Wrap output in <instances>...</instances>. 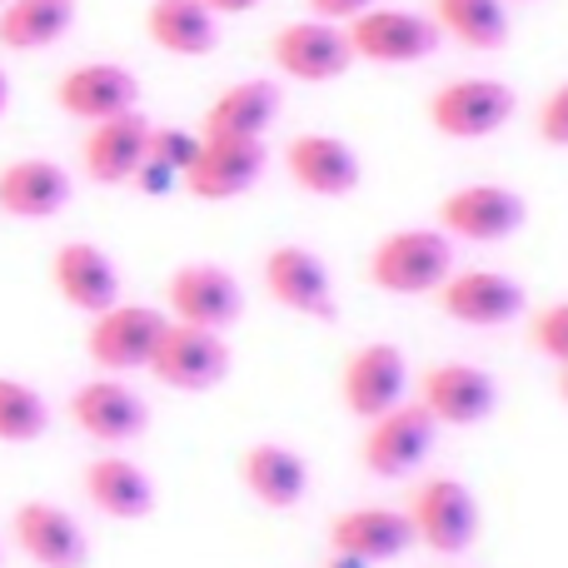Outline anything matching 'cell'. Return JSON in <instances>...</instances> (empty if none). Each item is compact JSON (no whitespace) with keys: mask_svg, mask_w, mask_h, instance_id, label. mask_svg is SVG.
<instances>
[{"mask_svg":"<svg viewBox=\"0 0 568 568\" xmlns=\"http://www.w3.org/2000/svg\"><path fill=\"white\" fill-rule=\"evenodd\" d=\"M6 105H10V80H6V70H0V115H6Z\"/></svg>","mask_w":568,"mask_h":568,"instance_id":"38","label":"cell"},{"mask_svg":"<svg viewBox=\"0 0 568 568\" xmlns=\"http://www.w3.org/2000/svg\"><path fill=\"white\" fill-rule=\"evenodd\" d=\"M539 140L544 145L568 150V80L554 85V95L539 105Z\"/></svg>","mask_w":568,"mask_h":568,"instance_id":"33","label":"cell"},{"mask_svg":"<svg viewBox=\"0 0 568 568\" xmlns=\"http://www.w3.org/2000/svg\"><path fill=\"white\" fill-rule=\"evenodd\" d=\"M0 6H6V0H0Z\"/></svg>","mask_w":568,"mask_h":568,"instance_id":"41","label":"cell"},{"mask_svg":"<svg viewBox=\"0 0 568 568\" xmlns=\"http://www.w3.org/2000/svg\"><path fill=\"white\" fill-rule=\"evenodd\" d=\"M329 549L349 554L359 564H389L414 549V524L404 509H384V504H359L344 509L329 524Z\"/></svg>","mask_w":568,"mask_h":568,"instance_id":"21","label":"cell"},{"mask_svg":"<svg viewBox=\"0 0 568 568\" xmlns=\"http://www.w3.org/2000/svg\"><path fill=\"white\" fill-rule=\"evenodd\" d=\"M265 165H270L265 140L200 135V155H195V165L185 170L180 185H185L195 200L220 205V200H235V195H245V190H255L260 175H265Z\"/></svg>","mask_w":568,"mask_h":568,"instance_id":"13","label":"cell"},{"mask_svg":"<svg viewBox=\"0 0 568 568\" xmlns=\"http://www.w3.org/2000/svg\"><path fill=\"white\" fill-rule=\"evenodd\" d=\"M454 275V240L444 230H394L374 245L369 255V280L384 294H439V284Z\"/></svg>","mask_w":568,"mask_h":568,"instance_id":"1","label":"cell"},{"mask_svg":"<svg viewBox=\"0 0 568 568\" xmlns=\"http://www.w3.org/2000/svg\"><path fill=\"white\" fill-rule=\"evenodd\" d=\"M10 534H16V549L36 568H85V559H90V539L75 524V514L50 499L20 504V509L10 514Z\"/></svg>","mask_w":568,"mask_h":568,"instance_id":"16","label":"cell"},{"mask_svg":"<svg viewBox=\"0 0 568 568\" xmlns=\"http://www.w3.org/2000/svg\"><path fill=\"white\" fill-rule=\"evenodd\" d=\"M145 36L165 55L200 60L220 45V16H210L200 0H150L145 6Z\"/></svg>","mask_w":568,"mask_h":568,"instance_id":"27","label":"cell"},{"mask_svg":"<svg viewBox=\"0 0 568 568\" xmlns=\"http://www.w3.org/2000/svg\"><path fill=\"white\" fill-rule=\"evenodd\" d=\"M165 314L150 304H110L105 314H95L85 329V354L100 374H135L150 369L160 334H165Z\"/></svg>","mask_w":568,"mask_h":568,"instance_id":"5","label":"cell"},{"mask_svg":"<svg viewBox=\"0 0 568 568\" xmlns=\"http://www.w3.org/2000/svg\"><path fill=\"white\" fill-rule=\"evenodd\" d=\"M280 85L275 80H240L225 95H215V105L200 120V135H220V140H265V130L280 120Z\"/></svg>","mask_w":568,"mask_h":568,"instance_id":"25","label":"cell"},{"mask_svg":"<svg viewBox=\"0 0 568 568\" xmlns=\"http://www.w3.org/2000/svg\"><path fill=\"white\" fill-rule=\"evenodd\" d=\"M529 339H534V349L549 354L554 364H568V300H559V304H549V310L534 314Z\"/></svg>","mask_w":568,"mask_h":568,"instance_id":"32","label":"cell"},{"mask_svg":"<svg viewBox=\"0 0 568 568\" xmlns=\"http://www.w3.org/2000/svg\"><path fill=\"white\" fill-rule=\"evenodd\" d=\"M200 6H205L210 16H250V10L265 6V0H200Z\"/></svg>","mask_w":568,"mask_h":568,"instance_id":"36","label":"cell"},{"mask_svg":"<svg viewBox=\"0 0 568 568\" xmlns=\"http://www.w3.org/2000/svg\"><path fill=\"white\" fill-rule=\"evenodd\" d=\"M404 514L414 524V544H424L429 554H444V559H459L479 539V499L449 474L424 479Z\"/></svg>","mask_w":568,"mask_h":568,"instance_id":"3","label":"cell"},{"mask_svg":"<svg viewBox=\"0 0 568 568\" xmlns=\"http://www.w3.org/2000/svg\"><path fill=\"white\" fill-rule=\"evenodd\" d=\"M70 175L65 165L45 155H26V160H10L0 170V215L10 220H55L60 210L70 205Z\"/></svg>","mask_w":568,"mask_h":568,"instance_id":"23","label":"cell"},{"mask_svg":"<svg viewBox=\"0 0 568 568\" xmlns=\"http://www.w3.org/2000/svg\"><path fill=\"white\" fill-rule=\"evenodd\" d=\"M80 484H85V499L95 504L105 519L130 524L155 509V479H150L135 459H125V454H100V459H90Z\"/></svg>","mask_w":568,"mask_h":568,"instance_id":"24","label":"cell"},{"mask_svg":"<svg viewBox=\"0 0 568 568\" xmlns=\"http://www.w3.org/2000/svg\"><path fill=\"white\" fill-rule=\"evenodd\" d=\"M284 170H290V180L304 190V195H320V200L354 195L364 180V165H359L349 140L320 135V130L294 135L290 145H284Z\"/></svg>","mask_w":568,"mask_h":568,"instance_id":"19","label":"cell"},{"mask_svg":"<svg viewBox=\"0 0 568 568\" xmlns=\"http://www.w3.org/2000/svg\"><path fill=\"white\" fill-rule=\"evenodd\" d=\"M439 310L469 329H499L524 314V284L504 270H454L439 284Z\"/></svg>","mask_w":568,"mask_h":568,"instance_id":"15","label":"cell"},{"mask_svg":"<svg viewBox=\"0 0 568 568\" xmlns=\"http://www.w3.org/2000/svg\"><path fill=\"white\" fill-rule=\"evenodd\" d=\"M404 389H409V359H404L399 344L374 339V344H359V349L344 359L339 394H344V404H349V414H359L364 424L399 409Z\"/></svg>","mask_w":568,"mask_h":568,"instance_id":"12","label":"cell"},{"mask_svg":"<svg viewBox=\"0 0 568 568\" xmlns=\"http://www.w3.org/2000/svg\"><path fill=\"white\" fill-rule=\"evenodd\" d=\"M344 30H349L354 60H369V65H419L444 40L434 16H414V10H394V6L364 10Z\"/></svg>","mask_w":568,"mask_h":568,"instance_id":"7","label":"cell"},{"mask_svg":"<svg viewBox=\"0 0 568 568\" xmlns=\"http://www.w3.org/2000/svg\"><path fill=\"white\" fill-rule=\"evenodd\" d=\"M439 36L469 50H499L509 40V6L504 0H434Z\"/></svg>","mask_w":568,"mask_h":568,"instance_id":"29","label":"cell"},{"mask_svg":"<svg viewBox=\"0 0 568 568\" xmlns=\"http://www.w3.org/2000/svg\"><path fill=\"white\" fill-rule=\"evenodd\" d=\"M70 424L95 444H130L145 434L150 404L120 374H95L70 394Z\"/></svg>","mask_w":568,"mask_h":568,"instance_id":"11","label":"cell"},{"mask_svg":"<svg viewBox=\"0 0 568 568\" xmlns=\"http://www.w3.org/2000/svg\"><path fill=\"white\" fill-rule=\"evenodd\" d=\"M50 429V404L36 384L0 374V444H36Z\"/></svg>","mask_w":568,"mask_h":568,"instance_id":"30","label":"cell"},{"mask_svg":"<svg viewBox=\"0 0 568 568\" xmlns=\"http://www.w3.org/2000/svg\"><path fill=\"white\" fill-rule=\"evenodd\" d=\"M419 404L434 414V424L474 429L499 409V384L479 364H434L419 379Z\"/></svg>","mask_w":568,"mask_h":568,"instance_id":"18","label":"cell"},{"mask_svg":"<svg viewBox=\"0 0 568 568\" xmlns=\"http://www.w3.org/2000/svg\"><path fill=\"white\" fill-rule=\"evenodd\" d=\"M50 284H55V294L70 310L90 314V320L105 314L110 304H120L115 260L100 245H90V240H70V245H60L55 255H50Z\"/></svg>","mask_w":568,"mask_h":568,"instance_id":"20","label":"cell"},{"mask_svg":"<svg viewBox=\"0 0 568 568\" xmlns=\"http://www.w3.org/2000/svg\"><path fill=\"white\" fill-rule=\"evenodd\" d=\"M240 484L265 509H294L310 494V464L294 449H284V444H250L240 454Z\"/></svg>","mask_w":568,"mask_h":568,"instance_id":"26","label":"cell"},{"mask_svg":"<svg viewBox=\"0 0 568 568\" xmlns=\"http://www.w3.org/2000/svg\"><path fill=\"white\" fill-rule=\"evenodd\" d=\"M150 155V120L140 110H125L115 120L90 125L85 145H80V165L95 185H130Z\"/></svg>","mask_w":568,"mask_h":568,"instance_id":"22","label":"cell"},{"mask_svg":"<svg viewBox=\"0 0 568 568\" xmlns=\"http://www.w3.org/2000/svg\"><path fill=\"white\" fill-rule=\"evenodd\" d=\"M559 394H564V404H568V364H559Z\"/></svg>","mask_w":568,"mask_h":568,"instance_id":"39","label":"cell"},{"mask_svg":"<svg viewBox=\"0 0 568 568\" xmlns=\"http://www.w3.org/2000/svg\"><path fill=\"white\" fill-rule=\"evenodd\" d=\"M434 434H439L434 414L424 409V404L404 399L399 409L369 419L364 444H359V459H364V469L379 474V479H409V474L434 454Z\"/></svg>","mask_w":568,"mask_h":568,"instance_id":"8","label":"cell"},{"mask_svg":"<svg viewBox=\"0 0 568 568\" xmlns=\"http://www.w3.org/2000/svg\"><path fill=\"white\" fill-rule=\"evenodd\" d=\"M270 60H275L280 75L300 80V85H324V80H339L354 65V45L344 26L310 16V20H290V26L275 30Z\"/></svg>","mask_w":568,"mask_h":568,"instance_id":"6","label":"cell"},{"mask_svg":"<svg viewBox=\"0 0 568 568\" xmlns=\"http://www.w3.org/2000/svg\"><path fill=\"white\" fill-rule=\"evenodd\" d=\"M514 110H519V95H514L504 80L464 75V80H449V85L434 90L429 125L439 130L444 140H489L509 125Z\"/></svg>","mask_w":568,"mask_h":568,"instance_id":"2","label":"cell"},{"mask_svg":"<svg viewBox=\"0 0 568 568\" xmlns=\"http://www.w3.org/2000/svg\"><path fill=\"white\" fill-rule=\"evenodd\" d=\"M329 568H369V564H359V559H349V554H334Z\"/></svg>","mask_w":568,"mask_h":568,"instance_id":"37","label":"cell"},{"mask_svg":"<svg viewBox=\"0 0 568 568\" xmlns=\"http://www.w3.org/2000/svg\"><path fill=\"white\" fill-rule=\"evenodd\" d=\"M55 105L70 120L100 125V120H115L125 110H140V80L135 70L115 65V60H85L55 80Z\"/></svg>","mask_w":568,"mask_h":568,"instance_id":"14","label":"cell"},{"mask_svg":"<svg viewBox=\"0 0 568 568\" xmlns=\"http://www.w3.org/2000/svg\"><path fill=\"white\" fill-rule=\"evenodd\" d=\"M75 30V0H6L0 6V45L6 50H50Z\"/></svg>","mask_w":568,"mask_h":568,"instance_id":"28","label":"cell"},{"mask_svg":"<svg viewBox=\"0 0 568 568\" xmlns=\"http://www.w3.org/2000/svg\"><path fill=\"white\" fill-rule=\"evenodd\" d=\"M524 220H529V205L509 185H459L439 205V230L449 240H469V245H499V240L519 235Z\"/></svg>","mask_w":568,"mask_h":568,"instance_id":"9","label":"cell"},{"mask_svg":"<svg viewBox=\"0 0 568 568\" xmlns=\"http://www.w3.org/2000/svg\"><path fill=\"white\" fill-rule=\"evenodd\" d=\"M150 374L165 389L180 394H205L230 374V344L220 329H200V324H165L155 354H150Z\"/></svg>","mask_w":568,"mask_h":568,"instance_id":"4","label":"cell"},{"mask_svg":"<svg viewBox=\"0 0 568 568\" xmlns=\"http://www.w3.org/2000/svg\"><path fill=\"white\" fill-rule=\"evenodd\" d=\"M165 304L175 324H200V329L225 334L245 314V290H240V280L225 265L195 260V265H180L165 280Z\"/></svg>","mask_w":568,"mask_h":568,"instance_id":"10","label":"cell"},{"mask_svg":"<svg viewBox=\"0 0 568 568\" xmlns=\"http://www.w3.org/2000/svg\"><path fill=\"white\" fill-rule=\"evenodd\" d=\"M200 155V130H180V125H150V155L155 165L175 170L180 180H185V170L195 165Z\"/></svg>","mask_w":568,"mask_h":568,"instance_id":"31","label":"cell"},{"mask_svg":"<svg viewBox=\"0 0 568 568\" xmlns=\"http://www.w3.org/2000/svg\"><path fill=\"white\" fill-rule=\"evenodd\" d=\"M310 6V16L320 20H334V26H349V20H359L364 10H374L379 0H304Z\"/></svg>","mask_w":568,"mask_h":568,"instance_id":"34","label":"cell"},{"mask_svg":"<svg viewBox=\"0 0 568 568\" xmlns=\"http://www.w3.org/2000/svg\"><path fill=\"white\" fill-rule=\"evenodd\" d=\"M265 290L280 310L304 314V320H334L339 300H334V280L324 260L304 245H275L265 255Z\"/></svg>","mask_w":568,"mask_h":568,"instance_id":"17","label":"cell"},{"mask_svg":"<svg viewBox=\"0 0 568 568\" xmlns=\"http://www.w3.org/2000/svg\"><path fill=\"white\" fill-rule=\"evenodd\" d=\"M130 185H140L145 195H165L170 185H180V175H175V170H165V165H155V160H145V165H140V175L130 180Z\"/></svg>","mask_w":568,"mask_h":568,"instance_id":"35","label":"cell"},{"mask_svg":"<svg viewBox=\"0 0 568 568\" xmlns=\"http://www.w3.org/2000/svg\"><path fill=\"white\" fill-rule=\"evenodd\" d=\"M504 6H519V0H504Z\"/></svg>","mask_w":568,"mask_h":568,"instance_id":"40","label":"cell"}]
</instances>
